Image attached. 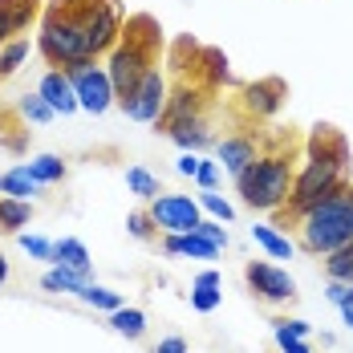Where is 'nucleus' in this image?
<instances>
[{
	"label": "nucleus",
	"mask_w": 353,
	"mask_h": 353,
	"mask_svg": "<svg viewBox=\"0 0 353 353\" xmlns=\"http://www.w3.org/2000/svg\"><path fill=\"white\" fill-rule=\"evenodd\" d=\"M301 154H305V142L292 130L268 139V146L236 175V191H240L244 208H252V212H281L288 203V195H292Z\"/></svg>",
	"instance_id": "1"
},
{
	"label": "nucleus",
	"mask_w": 353,
	"mask_h": 353,
	"mask_svg": "<svg viewBox=\"0 0 353 353\" xmlns=\"http://www.w3.org/2000/svg\"><path fill=\"white\" fill-rule=\"evenodd\" d=\"M106 0H45L37 53L49 70H70L73 61L94 57L90 53V21Z\"/></svg>",
	"instance_id": "2"
},
{
	"label": "nucleus",
	"mask_w": 353,
	"mask_h": 353,
	"mask_svg": "<svg viewBox=\"0 0 353 353\" xmlns=\"http://www.w3.org/2000/svg\"><path fill=\"white\" fill-rule=\"evenodd\" d=\"M159 49H163V29H159V21L146 17V12L126 17L122 41L110 49V57H106V70H110V81H114L118 102L130 98L134 85L146 77V70L159 65Z\"/></svg>",
	"instance_id": "3"
},
{
	"label": "nucleus",
	"mask_w": 353,
	"mask_h": 353,
	"mask_svg": "<svg viewBox=\"0 0 353 353\" xmlns=\"http://www.w3.org/2000/svg\"><path fill=\"white\" fill-rule=\"evenodd\" d=\"M292 228H296V248L309 256H329L353 244V183L321 199L317 208H309Z\"/></svg>",
	"instance_id": "4"
},
{
	"label": "nucleus",
	"mask_w": 353,
	"mask_h": 353,
	"mask_svg": "<svg viewBox=\"0 0 353 353\" xmlns=\"http://www.w3.org/2000/svg\"><path fill=\"white\" fill-rule=\"evenodd\" d=\"M350 183V159H329L317 150H305L301 154V167H296V183H292V195L276 212L272 228H292L309 208H317L321 199H329L333 191H341Z\"/></svg>",
	"instance_id": "5"
},
{
	"label": "nucleus",
	"mask_w": 353,
	"mask_h": 353,
	"mask_svg": "<svg viewBox=\"0 0 353 353\" xmlns=\"http://www.w3.org/2000/svg\"><path fill=\"white\" fill-rule=\"evenodd\" d=\"M65 73H70L73 90H77V106L85 110V114H106L110 106H118V94H114L106 61L85 57V61H73Z\"/></svg>",
	"instance_id": "6"
},
{
	"label": "nucleus",
	"mask_w": 353,
	"mask_h": 353,
	"mask_svg": "<svg viewBox=\"0 0 353 353\" xmlns=\"http://www.w3.org/2000/svg\"><path fill=\"white\" fill-rule=\"evenodd\" d=\"M167 98H171V81H167V73L154 65V70H146V77L134 85V94L118 102V110H122L130 122L159 126V118H163V110H167Z\"/></svg>",
	"instance_id": "7"
},
{
	"label": "nucleus",
	"mask_w": 353,
	"mask_h": 353,
	"mask_svg": "<svg viewBox=\"0 0 353 353\" xmlns=\"http://www.w3.org/2000/svg\"><path fill=\"white\" fill-rule=\"evenodd\" d=\"M244 281L252 288V296L260 301V305H288V301H296V281L276 268V264H268V260H248L244 264Z\"/></svg>",
	"instance_id": "8"
},
{
	"label": "nucleus",
	"mask_w": 353,
	"mask_h": 353,
	"mask_svg": "<svg viewBox=\"0 0 353 353\" xmlns=\"http://www.w3.org/2000/svg\"><path fill=\"white\" fill-rule=\"evenodd\" d=\"M146 212H150L154 228H159L163 236H183V232H195V228H199V219H203L199 199H191V195H154Z\"/></svg>",
	"instance_id": "9"
},
{
	"label": "nucleus",
	"mask_w": 353,
	"mask_h": 353,
	"mask_svg": "<svg viewBox=\"0 0 353 353\" xmlns=\"http://www.w3.org/2000/svg\"><path fill=\"white\" fill-rule=\"evenodd\" d=\"M284 98H288V85H284L281 77H260V81L240 85V110H244L252 122L272 118L284 106Z\"/></svg>",
	"instance_id": "10"
},
{
	"label": "nucleus",
	"mask_w": 353,
	"mask_h": 353,
	"mask_svg": "<svg viewBox=\"0 0 353 353\" xmlns=\"http://www.w3.org/2000/svg\"><path fill=\"white\" fill-rule=\"evenodd\" d=\"M264 146H268V134H256V126H252V130H236V134H228V139L215 142V150H219V167L236 179L248 163L264 150Z\"/></svg>",
	"instance_id": "11"
},
{
	"label": "nucleus",
	"mask_w": 353,
	"mask_h": 353,
	"mask_svg": "<svg viewBox=\"0 0 353 353\" xmlns=\"http://www.w3.org/2000/svg\"><path fill=\"white\" fill-rule=\"evenodd\" d=\"M37 94L53 106V114H61V118H70V114H77V90H73L70 73L65 70H45L41 73V81H37Z\"/></svg>",
	"instance_id": "12"
},
{
	"label": "nucleus",
	"mask_w": 353,
	"mask_h": 353,
	"mask_svg": "<svg viewBox=\"0 0 353 353\" xmlns=\"http://www.w3.org/2000/svg\"><path fill=\"white\" fill-rule=\"evenodd\" d=\"M171 142H179L183 150H208V146H215V130H212V118L208 114H191V118H179V122H171L167 130H163Z\"/></svg>",
	"instance_id": "13"
},
{
	"label": "nucleus",
	"mask_w": 353,
	"mask_h": 353,
	"mask_svg": "<svg viewBox=\"0 0 353 353\" xmlns=\"http://www.w3.org/2000/svg\"><path fill=\"white\" fill-rule=\"evenodd\" d=\"M163 252L167 256H191V260H215L223 248L203 240L199 232H183V236H163Z\"/></svg>",
	"instance_id": "14"
},
{
	"label": "nucleus",
	"mask_w": 353,
	"mask_h": 353,
	"mask_svg": "<svg viewBox=\"0 0 353 353\" xmlns=\"http://www.w3.org/2000/svg\"><path fill=\"white\" fill-rule=\"evenodd\" d=\"M53 264H61V268H73V272H81L85 281H94V260H90V248L81 244V240H57L53 244Z\"/></svg>",
	"instance_id": "15"
},
{
	"label": "nucleus",
	"mask_w": 353,
	"mask_h": 353,
	"mask_svg": "<svg viewBox=\"0 0 353 353\" xmlns=\"http://www.w3.org/2000/svg\"><path fill=\"white\" fill-rule=\"evenodd\" d=\"M29 219H33L29 199H12V195L0 199V236H21V228H29Z\"/></svg>",
	"instance_id": "16"
},
{
	"label": "nucleus",
	"mask_w": 353,
	"mask_h": 353,
	"mask_svg": "<svg viewBox=\"0 0 353 353\" xmlns=\"http://www.w3.org/2000/svg\"><path fill=\"white\" fill-rule=\"evenodd\" d=\"M0 146H8L12 154H21L25 146H29V122L12 110H0Z\"/></svg>",
	"instance_id": "17"
},
{
	"label": "nucleus",
	"mask_w": 353,
	"mask_h": 353,
	"mask_svg": "<svg viewBox=\"0 0 353 353\" xmlns=\"http://www.w3.org/2000/svg\"><path fill=\"white\" fill-rule=\"evenodd\" d=\"M252 240L264 248L268 256H276V260H288V256L296 252V240H288V236L276 232L272 223H252Z\"/></svg>",
	"instance_id": "18"
},
{
	"label": "nucleus",
	"mask_w": 353,
	"mask_h": 353,
	"mask_svg": "<svg viewBox=\"0 0 353 353\" xmlns=\"http://www.w3.org/2000/svg\"><path fill=\"white\" fill-rule=\"evenodd\" d=\"M0 191H4V195H12V199H29V195L41 191V183L29 175V167H25V163H17V167H8V171L0 175Z\"/></svg>",
	"instance_id": "19"
},
{
	"label": "nucleus",
	"mask_w": 353,
	"mask_h": 353,
	"mask_svg": "<svg viewBox=\"0 0 353 353\" xmlns=\"http://www.w3.org/2000/svg\"><path fill=\"white\" fill-rule=\"evenodd\" d=\"M33 49H37V45H33L25 33L12 37L8 45H0V77H12V73L29 61V53H33Z\"/></svg>",
	"instance_id": "20"
},
{
	"label": "nucleus",
	"mask_w": 353,
	"mask_h": 353,
	"mask_svg": "<svg viewBox=\"0 0 353 353\" xmlns=\"http://www.w3.org/2000/svg\"><path fill=\"white\" fill-rule=\"evenodd\" d=\"M110 329L122 333L126 341H139L142 333H146V313H142V309H130V305H122V309L110 313Z\"/></svg>",
	"instance_id": "21"
},
{
	"label": "nucleus",
	"mask_w": 353,
	"mask_h": 353,
	"mask_svg": "<svg viewBox=\"0 0 353 353\" xmlns=\"http://www.w3.org/2000/svg\"><path fill=\"white\" fill-rule=\"evenodd\" d=\"M85 284H90V281H85L81 272H73V268H61V264H53V268L41 276V288H45V292H73V296H77Z\"/></svg>",
	"instance_id": "22"
},
{
	"label": "nucleus",
	"mask_w": 353,
	"mask_h": 353,
	"mask_svg": "<svg viewBox=\"0 0 353 353\" xmlns=\"http://www.w3.org/2000/svg\"><path fill=\"white\" fill-rule=\"evenodd\" d=\"M0 4H4V12H8V21H12L17 37L25 33L37 17L45 12V0H0Z\"/></svg>",
	"instance_id": "23"
},
{
	"label": "nucleus",
	"mask_w": 353,
	"mask_h": 353,
	"mask_svg": "<svg viewBox=\"0 0 353 353\" xmlns=\"http://www.w3.org/2000/svg\"><path fill=\"white\" fill-rule=\"evenodd\" d=\"M17 114H21L29 126H45V122H53V118H57L53 106H49L41 94H21V98H17Z\"/></svg>",
	"instance_id": "24"
},
{
	"label": "nucleus",
	"mask_w": 353,
	"mask_h": 353,
	"mask_svg": "<svg viewBox=\"0 0 353 353\" xmlns=\"http://www.w3.org/2000/svg\"><path fill=\"white\" fill-rule=\"evenodd\" d=\"M25 167H29V175H33L41 187H49V183H61V179H65V163H61L57 154H37V159H29Z\"/></svg>",
	"instance_id": "25"
},
{
	"label": "nucleus",
	"mask_w": 353,
	"mask_h": 353,
	"mask_svg": "<svg viewBox=\"0 0 353 353\" xmlns=\"http://www.w3.org/2000/svg\"><path fill=\"white\" fill-rule=\"evenodd\" d=\"M85 305H94V309H102V313H114V309H122L126 301H122V292H114V288H106V284H85L81 292H77Z\"/></svg>",
	"instance_id": "26"
},
{
	"label": "nucleus",
	"mask_w": 353,
	"mask_h": 353,
	"mask_svg": "<svg viewBox=\"0 0 353 353\" xmlns=\"http://www.w3.org/2000/svg\"><path fill=\"white\" fill-rule=\"evenodd\" d=\"M321 260H325V276H329V281L353 284V244L337 248V252H329V256H321Z\"/></svg>",
	"instance_id": "27"
},
{
	"label": "nucleus",
	"mask_w": 353,
	"mask_h": 353,
	"mask_svg": "<svg viewBox=\"0 0 353 353\" xmlns=\"http://www.w3.org/2000/svg\"><path fill=\"white\" fill-rule=\"evenodd\" d=\"M126 187H130V191H134L139 199H146V203H150L154 195H163V187H159V179L150 175L146 167H126Z\"/></svg>",
	"instance_id": "28"
},
{
	"label": "nucleus",
	"mask_w": 353,
	"mask_h": 353,
	"mask_svg": "<svg viewBox=\"0 0 353 353\" xmlns=\"http://www.w3.org/2000/svg\"><path fill=\"white\" fill-rule=\"evenodd\" d=\"M203 81L208 85H219V81H232V73H228V57L219 53V49H203Z\"/></svg>",
	"instance_id": "29"
},
{
	"label": "nucleus",
	"mask_w": 353,
	"mask_h": 353,
	"mask_svg": "<svg viewBox=\"0 0 353 353\" xmlns=\"http://www.w3.org/2000/svg\"><path fill=\"white\" fill-rule=\"evenodd\" d=\"M126 232H130L134 240H142V244L159 240V228H154V219H150V212H130V215H126Z\"/></svg>",
	"instance_id": "30"
},
{
	"label": "nucleus",
	"mask_w": 353,
	"mask_h": 353,
	"mask_svg": "<svg viewBox=\"0 0 353 353\" xmlns=\"http://www.w3.org/2000/svg\"><path fill=\"white\" fill-rule=\"evenodd\" d=\"M199 208L212 215V219H219V223H232V219H236V208H232L223 195H215V191H203V195H199Z\"/></svg>",
	"instance_id": "31"
},
{
	"label": "nucleus",
	"mask_w": 353,
	"mask_h": 353,
	"mask_svg": "<svg viewBox=\"0 0 353 353\" xmlns=\"http://www.w3.org/2000/svg\"><path fill=\"white\" fill-rule=\"evenodd\" d=\"M191 309L195 313H215L219 309V288H212V284H191Z\"/></svg>",
	"instance_id": "32"
},
{
	"label": "nucleus",
	"mask_w": 353,
	"mask_h": 353,
	"mask_svg": "<svg viewBox=\"0 0 353 353\" xmlns=\"http://www.w3.org/2000/svg\"><path fill=\"white\" fill-rule=\"evenodd\" d=\"M272 337H276V350L281 353H313L309 345H305V337H292V333L281 329V325H272Z\"/></svg>",
	"instance_id": "33"
},
{
	"label": "nucleus",
	"mask_w": 353,
	"mask_h": 353,
	"mask_svg": "<svg viewBox=\"0 0 353 353\" xmlns=\"http://www.w3.org/2000/svg\"><path fill=\"white\" fill-rule=\"evenodd\" d=\"M21 248H25L33 260H53V244H49L45 236H25V232H21Z\"/></svg>",
	"instance_id": "34"
},
{
	"label": "nucleus",
	"mask_w": 353,
	"mask_h": 353,
	"mask_svg": "<svg viewBox=\"0 0 353 353\" xmlns=\"http://www.w3.org/2000/svg\"><path fill=\"white\" fill-rule=\"evenodd\" d=\"M203 240H212L215 248H228V228L219 223V219H199V228H195Z\"/></svg>",
	"instance_id": "35"
},
{
	"label": "nucleus",
	"mask_w": 353,
	"mask_h": 353,
	"mask_svg": "<svg viewBox=\"0 0 353 353\" xmlns=\"http://www.w3.org/2000/svg\"><path fill=\"white\" fill-rule=\"evenodd\" d=\"M219 171H223L219 163H208V159H203V163H199V175H195V183H199L203 191H215V183H219Z\"/></svg>",
	"instance_id": "36"
},
{
	"label": "nucleus",
	"mask_w": 353,
	"mask_h": 353,
	"mask_svg": "<svg viewBox=\"0 0 353 353\" xmlns=\"http://www.w3.org/2000/svg\"><path fill=\"white\" fill-rule=\"evenodd\" d=\"M199 163H203V159H199L195 150H183V154L175 159V171H179V175H187V179H195V175H199Z\"/></svg>",
	"instance_id": "37"
},
{
	"label": "nucleus",
	"mask_w": 353,
	"mask_h": 353,
	"mask_svg": "<svg viewBox=\"0 0 353 353\" xmlns=\"http://www.w3.org/2000/svg\"><path fill=\"white\" fill-rule=\"evenodd\" d=\"M353 292V284H345V281H329V288H325V296H329V305H341L345 296Z\"/></svg>",
	"instance_id": "38"
},
{
	"label": "nucleus",
	"mask_w": 353,
	"mask_h": 353,
	"mask_svg": "<svg viewBox=\"0 0 353 353\" xmlns=\"http://www.w3.org/2000/svg\"><path fill=\"white\" fill-rule=\"evenodd\" d=\"M272 325H281V329H288L292 337H309L313 329H309V321H288V317H276Z\"/></svg>",
	"instance_id": "39"
},
{
	"label": "nucleus",
	"mask_w": 353,
	"mask_h": 353,
	"mask_svg": "<svg viewBox=\"0 0 353 353\" xmlns=\"http://www.w3.org/2000/svg\"><path fill=\"white\" fill-rule=\"evenodd\" d=\"M150 353H187V341H183V337H163Z\"/></svg>",
	"instance_id": "40"
},
{
	"label": "nucleus",
	"mask_w": 353,
	"mask_h": 353,
	"mask_svg": "<svg viewBox=\"0 0 353 353\" xmlns=\"http://www.w3.org/2000/svg\"><path fill=\"white\" fill-rule=\"evenodd\" d=\"M17 37V29H12V21H8V12H4V4H0V45H8Z\"/></svg>",
	"instance_id": "41"
},
{
	"label": "nucleus",
	"mask_w": 353,
	"mask_h": 353,
	"mask_svg": "<svg viewBox=\"0 0 353 353\" xmlns=\"http://www.w3.org/2000/svg\"><path fill=\"white\" fill-rule=\"evenodd\" d=\"M195 284H212V288H219V284H223V276H219L215 268H208V272H199V276H195Z\"/></svg>",
	"instance_id": "42"
},
{
	"label": "nucleus",
	"mask_w": 353,
	"mask_h": 353,
	"mask_svg": "<svg viewBox=\"0 0 353 353\" xmlns=\"http://www.w3.org/2000/svg\"><path fill=\"white\" fill-rule=\"evenodd\" d=\"M337 309H341V321H345V325L353 329V292L345 296V301H341V305H337Z\"/></svg>",
	"instance_id": "43"
},
{
	"label": "nucleus",
	"mask_w": 353,
	"mask_h": 353,
	"mask_svg": "<svg viewBox=\"0 0 353 353\" xmlns=\"http://www.w3.org/2000/svg\"><path fill=\"white\" fill-rule=\"evenodd\" d=\"M8 272H12V268H8V256H4V252H0V288H4V284H8Z\"/></svg>",
	"instance_id": "44"
},
{
	"label": "nucleus",
	"mask_w": 353,
	"mask_h": 353,
	"mask_svg": "<svg viewBox=\"0 0 353 353\" xmlns=\"http://www.w3.org/2000/svg\"><path fill=\"white\" fill-rule=\"evenodd\" d=\"M0 175H4V171H0Z\"/></svg>",
	"instance_id": "45"
},
{
	"label": "nucleus",
	"mask_w": 353,
	"mask_h": 353,
	"mask_svg": "<svg viewBox=\"0 0 353 353\" xmlns=\"http://www.w3.org/2000/svg\"><path fill=\"white\" fill-rule=\"evenodd\" d=\"M0 81H4V77H0Z\"/></svg>",
	"instance_id": "46"
}]
</instances>
